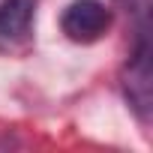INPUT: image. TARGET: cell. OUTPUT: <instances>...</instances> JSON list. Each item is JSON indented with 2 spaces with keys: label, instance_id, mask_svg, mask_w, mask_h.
Wrapping results in <instances>:
<instances>
[{
  "label": "cell",
  "instance_id": "6da1fadb",
  "mask_svg": "<svg viewBox=\"0 0 153 153\" xmlns=\"http://www.w3.org/2000/svg\"><path fill=\"white\" fill-rule=\"evenodd\" d=\"M111 21H114V12L102 0H72L60 15V30L72 42L90 45L111 30Z\"/></svg>",
  "mask_w": 153,
  "mask_h": 153
},
{
  "label": "cell",
  "instance_id": "7a4b0ae2",
  "mask_svg": "<svg viewBox=\"0 0 153 153\" xmlns=\"http://www.w3.org/2000/svg\"><path fill=\"white\" fill-rule=\"evenodd\" d=\"M150 42H147V21H138V39H135V51L126 63V72H123V90H126V99L132 105V111L138 114L141 123L150 120Z\"/></svg>",
  "mask_w": 153,
  "mask_h": 153
},
{
  "label": "cell",
  "instance_id": "3957f363",
  "mask_svg": "<svg viewBox=\"0 0 153 153\" xmlns=\"http://www.w3.org/2000/svg\"><path fill=\"white\" fill-rule=\"evenodd\" d=\"M36 18V0H0V51L27 42Z\"/></svg>",
  "mask_w": 153,
  "mask_h": 153
}]
</instances>
